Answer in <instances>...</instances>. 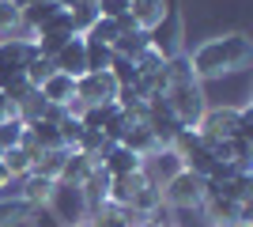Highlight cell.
<instances>
[{
  "instance_id": "8fae6325",
  "label": "cell",
  "mask_w": 253,
  "mask_h": 227,
  "mask_svg": "<svg viewBox=\"0 0 253 227\" xmlns=\"http://www.w3.org/2000/svg\"><path fill=\"white\" fill-rule=\"evenodd\" d=\"M38 95L49 102V106H61V110H72L76 106V80L64 72H53L42 87H38Z\"/></svg>"
},
{
  "instance_id": "cb8c5ba5",
  "label": "cell",
  "mask_w": 253,
  "mask_h": 227,
  "mask_svg": "<svg viewBox=\"0 0 253 227\" xmlns=\"http://www.w3.org/2000/svg\"><path fill=\"white\" fill-rule=\"evenodd\" d=\"M27 216H31L27 201H19L15 193H0V227H19L27 224Z\"/></svg>"
},
{
  "instance_id": "f1b7e54d",
  "label": "cell",
  "mask_w": 253,
  "mask_h": 227,
  "mask_svg": "<svg viewBox=\"0 0 253 227\" xmlns=\"http://www.w3.org/2000/svg\"><path fill=\"white\" fill-rule=\"evenodd\" d=\"M84 38H87V42H98V45H110V49H114V42L121 38V27H117V19H102V15H98L95 27H91Z\"/></svg>"
},
{
  "instance_id": "f546056e",
  "label": "cell",
  "mask_w": 253,
  "mask_h": 227,
  "mask_svg": "<svg viewBox=\"0 0 253 227\" xmlns=\"http://www.w3.org/2000/svg\"><path fill=\"white\" fill-rule=\"evenodd\" d=\"M106 72L114 76V84H117V87H136V80H140L136 61H128V57H117V53H114V61H110V68H106Z\"/></svg>"
},
{
  "instance_id": "d6a6232c",
  "label": "cell",
  "mask_w": 253,
  "mask_h": 227,
  "mask_svg": "<svg viewBox=\"0 0 253 227\" xmlns=\"http://www.w3.org/2000/svg\"><path fill=\"white\" fill-rule=\"evenodd\" d=\"M23 133H27V121H23V118H11V121H4V125H0V151L19 148Z\"/></svg>"
},
{
  "instance_id": "74e56055",
  "label": "cell",
  "mask_w": 253,
  "mask_h": 227,
  "mask_svg": "<svg viewBox=\"0 0 253 227\" xmlns=\"http://www.w3.org/2000/svg\"><path fill=\"white\" fill-rule=\"evenodd\" d=\"M11 189V174L4 171V163H0V193H8Z\"/></svg>"
},
{
  "instance_id": "e575fe53",
  "label": "cell",
  "mask_w": 253,
  "mask_h": 227,
  "mask_svg": "<svg viewBox=\"0 0 253 227\" xmlns=\"http://www.w3.org/2000/svg\"><path fill=\"white\" fill-rule=\"evenodd\" d=\"M95 8H98V15H102V19H121V15H128L132 0H98Z\"/></svg>"
},
{
  "instance_id": "9c48e42d",
  "label": "cell",
  "mask_w": 253,
  "mask_h": 227,
  "mask_svg": "<svg viewBox=\"0 0 253 227\" xmlns=\"http://www.w3.org/2000/svg\"><path fill=\"white\" fill-rule=\"evenodd\" d=\"M151 34V49H155L159 57H163V61H167V57H178L181 53V38H185V27H181V15L174 8L167 11V19L159 23L155 31H148Z\"/></svg>"
},
{
  "instance_id": "2e32d148",
  "label": "cell",
  "mask_w": 253,
  "mask_h": 227,
  "mask_svg": "<svg viewBox=\"0 0 253 227\" xmlns=\"http://www.w3.org/2000/svg\"><path fill=\"white\" fill-rule=\"evenodd\" d=\"M167 11H170L167 0H132L128 15H132V23H136L140 31H155L159 23L167 19Z\"/></svg>"
},
{
  "instance_id": "44dd1931",
  "label": "cell",
  "mask_w": 253,
  "mask_h": 227,
  "mask_svg": "<svg viewBox=\"0 0 253 227\" xmlns=\"http://www.w3.org/2000/svg\"><path fill=\"white\" fill-rule=\"evenodd\" d=\"M148 49H151V34L148 31H125L114 42V53L117 57H128V61H136V57L148 53Z\"/></svg>"
},
{
  "instance_id": "5bb4252c",
  "label": "cell",
  "mask_w": 253,
  "mask_h": 227,
  "mask_svg": "<svg viewBox=\"0 0 253 227\" xmlns=\"http://www.w3.org/2000/svg\"><path fill=\"white\" fill-rule=\"evenodd\" d=\"M128 212H132V216H140V220L159 216V212H163V185L148 178V182H144L136 193H132V201H128Z\"/></svg>"
},
{
  "instance_id": "1f68e13d",
  "label": "cell",
  "mask_w": 253,
  "mask_h": 227,
  "mask_svg": "<svg viewBox=\"0 0 253 227\" xmlns=\"http://www.w3.org/2000/svg\"><path fill=\"white\" fill-rule=\"evenodd\" d=\"M201 133H197V129H189V125H181V129H178V136H174V140H170V151H174V155H178V159H181V155H189V151L193 148H201Z\"/></svg>"
},
{
  "instance_id": "836d02e7",
  "label": "cell",
  "mask_w": 253,
  "mask_h": 227,
  "mask_svg": "<svg viewBox=\"0 0 253 227\" xmlns=\"http://www.w3.org/2000/svg\"><path fill=\"white\" fill-rule=\"evenodd\" d=\"M110 61H114V49H110V45L87 42V72H106Z\"/></svg>"
},
{
  "instance_id": "ffe728a7",
  "label": "cell",
  "mask_w": 253,
  "mask_h": 227,
  "mask_svg": "<svg viewBox=\"0 0 253 227\" xmlns=\"http://www.w3.org/2000/svg\"><path fill=\"white\" fill-rule=\"evenodd\" d=\"M95 171V159H87V155H80V151H68V159H64V171L57 182L61 185H84V178Z\"/></svg>"
},
{
  "instance_id": "ac0fdd59",
  "label": "cell",
  "mask_w": 253,
  "mask_h": 227,
  "mask_svg": "<svg viewBox=\"0 0 253 227\" xmlns=\"http://www.w3.org/2000/svg\"><path fill=\"white\" fill-rule=\"evenodd\" d=\"M106 189H110V174L102 171V163H95V171L84 178V185H80V193L87 197V205H91V212H95L98 205H106Z\"/></svg>"
},
{
  "instance_id": "e0dca14e",
  "label": "cell",
  "mask_w": 253,
  "mask_h": 227,
  "mask_svg": "<svg viewBox=\"0 0 253 227\" xmlns=\"http://www.w3.org/2000/svg\"><path fill=\"white\" fill-rule=\"evenodd\" d=\"M76 114H80V121H84V129H98L102 133L110 121L121 118V106H117V102H95V106H76Z\"/></svg>"
},
{
  "instance_id": "8992f818",
  "label": "cell",
  "mask_w": 253,
  "mask_h": 227,
  "mask_svg": "<svg viewBox=\"0 0 253 227\" xmlns=\"http://www.w3.org/2000/svg\"><path fill=\"white\" fill-rule=\"evenodd\" d=\"M49 208L57 212V220H61L64 227H76V224H84V220L91 216V205H87V197L80 193V185H61L57 182V189H53V197H49Z\"/></svg>"
},
{
  "instance_id": "8d00e7d4",
  "label": "cell",
  "mask_w": 253,
  "mask_h": 227,
  "mask_svg": "<svg viewBox=\"0 0 253 227\" xmlns=\"http://www.w3.org/2000/svg\"><path fill=\"white\" fill-rule=\"evenodd\" d=\"M11 118H19V114H15V106H11V98L0 91V125H4V121H11Z\"/></svg>"
},
{
  "instance_id": "484cf974",
  "label": "cell",
  "mask_w": 253,
  "mask_h": 227,
  "mask_svg": "<svg viewBox=\"0 0 253 227\" xmlns=\"http://www.w3.org/2000/svg\"><path fill=\"white\" fill-rule=\"evenodd\" d=\"M0 38H23V11L11 0H0Z\"/></svg>"
},
{
  "instance_id": "f35d334b",
  "label": "cell",
  "mask_w": 253,
  "mask_h": 227,
  "mask_svg": "<svg viewBox=\"0 0 253 227\" xmlns=\"http://www.w3.org/2000/svg\"><path fill=\"white\" fill-rule=\"evenodd\" d=\"M53 4H57V8H64V11H68V8H72V4H76V0H53Z\"/></svg>"
},
{
  "instance_id": "7c38bea8",
  "label": "cell",
  "mask_w": 253,
  "mask_h": 227,
  "mask_svg": "<svg viewBox=\"0 0 253 227\" xmlns=\"http://www.w3.org/2000/svg\"><path fill=\"white\" fill-rule=\"evenodd\" d=\"M98 163H102V171L110 174V178H121V174L144 171V159H140V155H132L125 144H110V148H106V155H102Z\"/></svg>"
},
{
  "instance_id": "4316f807",
  "label": "cell",
  "mask_w": 253,
  "mask_h": 227,
  "mask_svg": "<svg viewBox=\"0 0 253 227\" xmlns=\"http://www.w3.org/2000/svg\"><path fill=\"white\" fill-rule=\"evenodd\" d=\"M106 148H110V140H106L98 129H84V136L76 140L72 151H80V155H87V159H95V163H98V159L106 155Z\"/></svg>"
},
{
  "instance_id": "30bf717a",
  "label": "cell",
  "mask_w": 253,
  "mask_h": 227,
  "mask_svg": "<svg viewBox=\"0 0 253 227\" xmlns=\"http://www.w3.org/2000/svg\"><path fill=\"white\" fill-rule=\"evenodd\" d=\"M53 68L64 72V76H72V80L87 76V38L84 34H72V38H68V45L53 57Z\"/></svg>"
},
{
  "instance_id": "d6986e66",
  "label": "cell",
  "mask_w": 253,
  "mask_h": 227,
  "mask_svg": "<svg viewBox=\"0 0 253 227\" xmlns=\"http://www.w3.org/2000/svg\"><path fill=\"white\" fill-rule=\"evenodd\" d=\"M121 144H125L132 155H140V159H148L151 151H159V140H155V133H151L148 125H128V133L121 136Z\"/></svg>"
},
{
  "instance_id": "d4e9b609",
  "label": "cell",
  "mask_w": 253,
  "mask_h": 227,
  "mask_svg": "<svg viewBox=\"0 0 253 227\" xmlns=\"http://www.w3.org/2000/svg\"><path fill=\"white\" fill-rule=\"evenodd\" d=\"M64 159H68V148H45L38 159H34V174H42V178H61L64 171Z\"/></svg>"
},
{
  "instance_id": "ba28073f",
  "label": "cell",
  "mask_w": 253,
  "mask_h": 227,
  "mask_svg": "<svg viewBox=\"0 0 253 227\" xmlns=\"http://www.w3.org/2000/svg\"><path fill=\"white\" fill-rule=\"evenodd\" d=\"M117 84L110 72H87L76 80V106H95V102H114Z\"/></svg>"
},
{
  "instance_id": "7402d4cb",
  "label": "cell",
  "mask_w": 253,
  "mask_h": 227,
  "mask_svg": "<svg viewBox=\"0 0 253 227\" xmlns=\"http://www.w3.org/2000/svg\"><path fill=\"white\" fill-rule=\"evenodd\" d=\"M27 136H31L42 151H45V148H64V144H61V129H57V121H53V118L31 121V125H27Z\"/></svg>"
},
{
  "instance_id": "603a6c76",
  "label": "cell",
  "mask_w": 253,
  "mask_h": 227,
  "mask_svg": "<svg viewBox=\"0 0 253 227\" xmlns=\"http://www.w3.org/2000/svg\"><path fill=\"white\" fill-rule=\"evenodd\" d=\"M0 163H4V171L11 174V182H19V178H27V174L34 171V155L27 148H8L0 151Z\"/></svg>"
},
{
  "instance_id": "4fadbf2b",
  "label": "cell",
  "mask_w": 253,
  "mask_h": 227,
  "mask_svg": "<svg viewBox=\"0 0 253 227\" xmlns=\"http://www.w3.org/2000/svg\"><path fill=\"white\" fill-rule=\"evenodd\" d=\"M53 189H57V182L53 178H42V174H27V178H19V189H15V197L19 201H27L31 208H45L49 205V197H53Z\"/></svg>"
},
{
  "instance_id": "60d3db41",
  "label": "cell",
  "mask_w": 253,
  "mask_h": 227,
  "mask_svg": "<svg viewBox=\"0 0 253 227\" xmlns=\"http://www.w3.org/2000/svg\"><path fill=\"white\" fill-rule=\"evenodd\" d=\"M231 227H253V224H231Z\"/></svg>"
},
{
  "instance_id": "7a4b0ae2",
  "label": "cell",
  "mask_w": 253,
  "mask_h": 227,
  "mask_svg": "<svg viewBox=\"0 0 253 227\" xmlns=\"http://www.w3.org/2000/svg\"><path fill=\"white\" fill-rule=\"evenodd\" d=\"M167 106L170 114L178 118V125H189V129H197V121H201V114L208 110V95H204V84L201 80H185V84H170L167 87Z\"/></svg>"
},
{
  "instance_id": "3957f363",
  "label": "cell",
  "mask_w": 253,
  "mask_h": 227,
  "mask_svg": "<svg viewBox=\"0 0 253 227\" xmlns=\"http://www.w3.org/2000/svg\"><path fill=\"white\" fill-rule=\"evenodd\" d=\"M204 216L211 220V227H231V224H253V201H231V197L215 193L204 182V197H201Z\"/></svg>"
},
{
  "instance_id": "ab89813d",
  "label": "cell",
  "mask_w": 253,
  "mask_h": 227,
  "mask_svg": "<svg viewBox=\"0 0 253 227\" xmlns=\"http://www.w3.org/2000/svg\"><path fill=\"white\" fill-rule=\"evenodd\" d=\"M76 227H95V224H91V216H87V220H84V224H76Z\"/></svg>"
},
{
  "instance_id": "9a60e30c",
  "label": "cell",
  "mask_w": 253,
  "mask_h": 227,
  "mask_svg": "<svg viewBox=\"0 0 253 227\" xmlns=\"http://www.w3.org/2000/svg\"><path fill=\"white\" fill-rule=\"evenodd\" d=\"M144 182H148V171H136V174H121V178H110L106 201H110V205H117V208H128L132 193H136Z\"/></svg>"
},
{
  "instance_id": "52a82bcc",
  "label": "cell",
  "mask_w": 253,
  "mask_h": 227,
  "mask_svg": "<svg viewBox=\"0 0 253 227\" xmlns=\"http://www.w3.org/2000/svg\"><path fill=\"white\" fill-rule=\"evenodd\" d=\"M31 53H34L31 38H0V87L8 80H15V76H23Z\"/></svg>"
},
{
  "instance_id": "4dcf8cb0",
  "label": "cell",
  "mask_w": 253,
  "mask_h": 227,
  "mask_svg": "<svg viewBox=\"0 0 253 227\" xmlns=\"http://www.w3.org/2000/svg\"><path fill=\"white\" fill-rule=\"evenodd\" d=\"M68 15H72L76 34H87L91 27H95V19H98V8H95V4H72V8H68Z\"/></svg>"
},
{
  "instance_id": "277c9868",
  "label": "cell",
  "mask_w": 253,
  "mask_h": 227,
  "mask_svg": "<svg viewBox=\"0 0 253 227\" xmlns=\"http://www.w3.org/2000/svg\"><path fill=\"white\" fill-rule=\"evenodd\" d=\"M242 110L234 102H223V106H208L197 121V133H201L204 144H219L227 136H242Z\"/></svg>"
},
{
  "instance_id": "6da1fadb",
  "label": "cell",
  "mask_w": 253,
  "mask_h": 227,
  "mask_svg": "<svg viewBox=\"0 0 253 227\" xmlns=\"http://www.w3.org/2000/svg\"><path fill=\"white\" fill-rule=\"evenodd\" d=\"M250 57H253L250 34L246 31H227V34H215V38H204V42L189 53V68L204 84V80H215V76L246 68Z\"/></svg>"
},
{
  "instance_id": "5b68a950",
  "label": "cell",
  "mask_w": 253,
  "mask_h": 227,
  "mask_svg": "<svg viewBox=\"0 0 253 227\" xmlns=\"http://www.w3.org/2000/svg\"><path fill=\"white\" fill-rule=\"evenodd\" d=\"M201 197H204V178H197V174L185 171V167L163 182V208L193 212V208H201Z\"/></svg>"
},
{
  "instance_id": "83f0119b",
  "label": "cell",
  "mask_w": 253,
  "mask_h": 227,
  "mask_svg": "<svg viewBox=\"0 0 253 227\" xmlns=\"http://www.w3.org/2000/svg\"><path fill=\"white\" fill-rule=\"evenodd\" d=\"M53 72H57V68H53V61H49V57H42V53H38V49H34V53H31V61H27V68H23V76L31 80V87H34V91H38V87H42V84H45V80H49Z\"/></svg>"
},
{
  "instance_id": "d590c367",
  "label": "cell",
  "mask_w": 253,
  "mask_h": 227,
  "mask_svg": "<svg viewBox=\"0 0 253 227\" xmlns=\"http://www.w3.org/2000/svg\"><path fill=\"white\" fill-rule=\"evenodd\" d=\"M27 227H64V224L57 220V212L45 205V208H31V216H27Z\"/></svg>"
}]
</instances>
